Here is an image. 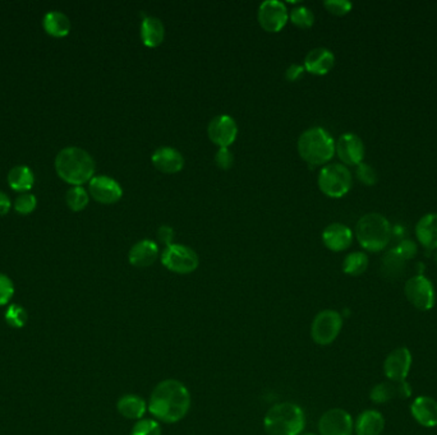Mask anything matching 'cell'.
Returning <instances> with one entry per match:
<instances>
[{"label": "cell", "mask_w": 437, "mask_h": 435, "mask_svg": "<svg viewBox=\"0 0 437 435\" xmlns=\"http://www.w3.org/2000/svg\"><path fill=\"white\" fill-rule=\"evenodd\" d=\"M404 294L409 303L418 310L429 312L435 307V289L430 279L423 275H417L409 279L404 286Z\"/></svg>", "instance_id": "cell-9"}, {"label": "cell", "mask_w": 437, "mask_h": 435, "mask_svg": "<svg viewBox=\"0 0 437 435\" xmlns=\"http://www.w3.org/2000/svg\"><path fill=\"white\" fill-rule=\"evenodd\" d=\"M258 23L267 32H279L289 20L287 7L279 0H265L258 7Z\"/></svg>", "instance_id": "cell-10"}, {"label": "cell", "mask_w": 437, "mask_h": 435, "mask_svg": "<svg viewBox=\"0 0 437 435\" xmlns=\"http://www.w3.org/2000/svg\"><path fill=\"white\" fill-rule=\"evenodd\" d=\"M339 158L347 165H359L365 158V144L363 141L354 133H344L339 137L335 143Z\"/></svg>", "instance_id": "cell-15"}, {"label": "cell", "mask_w": 437, "mask_h": 435, "mask_svg": "<svg viewBox=\"0 0 437 435\" xmlns=\"http://www.w3.org/2000/svg\"><path fill=\"white\" fill-rule=\"evenodd\" d=\"M161 263L166 270L178 275H189L200 265L199 254L183 244H170L165 247Z\"/></svg>", "instance_id": "cell-8"}, {"label": "cell", "mask_w": 437, "mask_h": 435, "mask_svg": "<svg viewBox=\"0 0 437 435\" xmlns=\"http://www.w3.org/2000/svg\"><path fill=\"white\" fill-rule=\"evenodd\" d=\"M88 191L93 200L101 205H113L119 202L123 195L121 184L107 175H96L88 183Z\"/></svg>", "instance_id": "cell-14"}, {"label": "cell", "mask_w": 437, "mask_h": 435, "mask_svg": "<svg viewBox=\"0 0 437 435\" xmlns=\"http://www.w3.org/2000/svg\"><path fill=\"white\" fill-rule=\"evenodd\" d=\"M11 207H12L11 198L3 191H0V216L7 214Z\"/></svg>", "instance_id": "cell-43"}, {"label": "cell", "mask_w": 437, "mask_h": 435, "mask_svg": "<svg viewBox=\"0 0 437 435\" xmlns=\"http://www.w3.org/2000/svg\"><path fill=\"white\" fill-rule=\"evenodd\" d=\"M290 21L300 29H307L315 23V15L309 8L304 6L293 8L290 12Z\"/></svg>", "instance_id": "cell-31"}, {"label": "cell", "mask_w": 437, "mask_h": 435, "mask_svg": "<svg viewBox=\"0 0 437 435\" xmlns=\"http://www.w3.org/2000/svg\"><path fill=\"white\" fill-rule=\"evenodd\" d=\"M323 6L330 13L335 15H344L349 13L353 8L349 0H325Z\"/></svg>", "instance_id": "cell-37"}, {"label": "cell", "mask_w": 437, "mask_h": 435, "mask_svg": "<svg viewBox=\"0 0 437 435\" xmlns=\"http://www.w3.org/2000/svg\"><path fill=\"white\" fill-rule=\"evenodd\" d=\"M151 160L159 172H164V174L180 172L184 166L183 155L177 149L168 147V146L159 147L158 150L154 151Z\"/></svg>", "instance_id": "cell-16"}, {"label": "cell", "mask_w": 437, "mask_h": 435, "mask_svg": "<svg viewBox=\"0 0 437 435\" xmlns=\"http://www.w3.org/2000/svg\"><path fill=\"white\" fill-rule=\"evenodd\" d=\"M395 396H396V385L387 383V382H382L380 385H375L370 392L371 401L379 405H384L389 401L393 400Z\"/></svg>", "instance_id": "cell-30"}, {"label": "cell", "mask_w": 437, "mask_h": 435, "mask_svg": "<svg viewBox=\"0 0 437 435\" xmlns=\"http://www.w3.org/2000/svg\"><path fill=\"white\" fill-rule=\"evenodd\" d=\"M317 183L325 195L342 198L351 191V174L345 165H326L318 174Z\"/></svg>", "instance_id": "cell-6"}, {"label": "cell", "mask_w": 437, "mask_h": 435, "mask_svg": "<svg viewBox=\"0 0 437 435\" xmlns=\"http://www.w3.org/2000/svg\"><path fill=\"white\" fill-rule=\"evenodd\" d=\"M36 206L37 198L31 193H21L15 198V203H13V208H15V212L23 214V216L32 214L35 211Z\"/></svg>", "instance_id": "cell-33"}, {"label": "cell", "mask_w": 437, "mask_h": 435, "mask_svg": "<svg viewBox=\"0 0 437 435\" xmlns=\"http://www.w3.org/2000/svg\"><path fill=\"white\" fill-rule=\"evenodd\" d=\"M418 242L427 250L437 249V214H424L416 225Z\"/></svg>", "instance_id": "cell-23"}, {"label": "cell", "mask_w": 437, "mask_h": 435, "mask_svg": "<svg viewBox=\"0 0 437 435\" xmlns=\"http://www.w3.org/2000/svg\"><path fill=\"white\" fill-rule=\"evenodd\" d=\"M6 322L8 326L13 327V329H22L29 319V314L25 310V308L18 305V304H12L6 312Z\"/></svg>", "instance_id": "cell-32"}, {"label": "cell", "mask_w": 437, "mask_h": 435, "mask_svg": "<svg viewBox=\"0 0 437 435\" xmlns=\"http://www.w3.org/2000/svg\"><path fill=\"white\" fill-rule=\"evenodd\" d=\"M368 267V257L362 251H353L344 258L343 272L349 276H361Z\"/></svg>", "instance_id": "cell-28"}, {"label": "cell", "mask_w": 437, "mask_h": 435, "mask_svg": "<svg viewBox=\"0 0 437 435\" xmlns=\"http://www.w3.org/2000/svg\"><path fill=\"white\" fill-rule=\"evenodd\" d=\"M343 329V317L334 309L316 314L311 324V337L318 346H329L337 340Z\"/></svg>", "instance_id": "cell-7"}, {"label": "cell", "mask_w": 437, "mask_h": 435, "mask_svg": "<svg viewBox=\"0 0 437 435\" xmlns=\"http://www.w3.org/2000/svg\"><path fill=\"white\" fill-rule=\"evenodd\" d=\"M88 200H90V194L87 193L83 186H71L65 194L67 206L74 212L85 209L88 205Z\"/></svg>", "instance_id": "cell-29"}, {"label": "cell", "mask_w": 437, "mask_h": 435, "mask_svg": "<svg viewBox=\"0 0 437 435\" xmlns=\"http://www.w3.org/2000/svg\"><path fill=\"white\" fill-rule=\"evenodd\" d=\"M405 259L401 258V254L395 250H389L386 254L381 259V273L387 279H401L405 271Z\"/></svg>", "instance_id": "cell-27"}, {"label": "cell", "mask_w": 437, "mask_h": 435, "mask_svg": "<svg viewBox=\"0 0 437 435\" xmlns=\"http://www.w3.org/2000/svg\"><path fill=\"white\" fill-rule=\"evenodd\" d=\"M356 235L363 249L376 253L386 248L391 236V226L384 214H365L356 225Z\"/></svg>", "instance_id": "cell-5"}, {"label": "cell", "mask_w": 437, "mask_h": 435, "mask_svg": "<svg viewBox=\"0 0 437 435\" xmlns=\"http://www.w3.org/2000/svg\"><path fill=\"white\" fill-rule=\"evenodd\" d=\"M306 427V415L294 402H280L270 407L264 417L267 435H301Z\"/></svg>", "instance_id": "cell-3"}, {"label": "cell", "mask_w": 437, "mask_h": 435, "mask_svg": "<svg viewBox=\"0 0 437 435\" xmlns=\"http://www.w3.org/2000/svg\"><path fill=\"white\" fill-rule=\"evenodd\" d=\"M395 385H396V396H399L401 399H409L412 396V387L405 380L398 382Z\"/></svg>", "instance_id": "cell-42"}, {"label": "cell", "mask_w": 437, "mask_h": 435, "mask_svg": "<svg viewBox=\"0 0 437 435\" xmlns=\"http://www.w3.org/2000/svg\"><path fill=\"white\" fill-rule=\"evenodd\" d=\"M395 250L401 254V258L403 259H405V261H410V259H413V258L416 257L417 251V244L413 242V240H409V239H405V240H401V243L398 244V247L395 248Z\"/></svg>", "instance_id": "cell-38"}, {"label": "cell", "mask_w": 437, "mask_h": 435, "mask_svg": "<svg viewBox=\"0 0 437 435\" xmlns=\"http://www.w3.org/2000/svg\"><path fill=\"white\" fill-rule=\"evenodd\" d=\"M433 259H435V263L437 264V250L436 253H435V256H433Z\"/></svg>", "instance_id": "cell-44"}, {"label": "cell", "mask_w": 437, "mask_h": 435, "mask_svg": "<svg viewBox=\"0 0 437 435\" xmlns=\"http://www.w3.org/2000/svg\"><path fill=\"white\" fill-rule=\"evenodd\" d=\"M353 431V417L343 408H330L318 421V435H351Z\"/></svg>", "instance_id": "cell-11"}, {"label": "cell", "mask_w": 437, "mask_h": 435, "mask_svg": "<svg viewBox=\"0 0 437 435\" xmlns=\"http://www.w3.org/2000/svg\"><path fill=\"white\" fill-rule=\"evenodd\" d=\"M304 71H306V69H304L303 65L297 64V63L290 64L288 67L287 71H285V78H287L289 82H295V81H298V79L303 77Z\"/></svg>", "instance_id": "cell-40"}, {"label": "cell", "mask_w": 437, "mask_h": 435, "mask_svg": "<svg viewBox=\"0 0 437 435\" xmlns=\"http://www.w3.org/2000/svg\"><path fill=\"white\" fill-rule=\"evenodd\" d=\"M335 64V55L328 48H315L307 53L304 57V69L316 74L323 76L328 74Z\"/></svg>", "instance_id": "cell-19"}, {"label": "cell", "mask_w": 437, "mask_h": 435, "mask_svg": "<svg viewBox=\"0 0 437 435\" xmlns=\"http://www.w3.org/2000/svg\"><path fill=\"white\" fill-rule=\"evenodd\" d=\"M141 40L144 46L147 48H158L159 45L164 41L165 26L163 21L154 17L147 15L144 17V21L141 23Z\"/></svg>", "instance_id": "cell-24"}, {"label": "cell", "mask_w": 437, "mask_h": 435, "mask_svg": "<svg viewBox=\"0 0 437 435\" xmlns=\"http://www.w3.org/2000/svg\"><path fill=\"white\" fill-rule=\"evenodd\" d=\"M15 295L13 281L7 275L0 273V307L8 304Z\"/></svg>", "instance_id": "cell-36"}, {"label": "cell", "mask_w": 437, "mask_h": 435, "mask_svg": "<svg viewBox=\"0 0 437 435\" xmlns=\"http://www.w3.org/2000/svg\"><path fill=\"white\" fill-rule=\"evenodd\" d=\"M158 256V244L150 239H144L132 245L129 249L128 261L136 268H146L156 262Z\"/></svg>", "instance_id": "cell-17"}, {"label": "cell", "mask_w": 437, "mask_h": 435, "mask_svg": "<svg viewBox=\"0 0 437 435\" xmlns=\"http://www.w3.org/2000/svg\"><path fill=\"white\" fill-rule=\"evenodd\" d=\"M300 156L312 166L326 164L335 153V142L329 132L321 127H314L302 133L298 139Z\"/></svg>", "instance_id": "cell-4"}, {"label": "cell", "mask_w": 437, "mask_h": 435, "mask_svg": "<svg viewBox=\"0 0 437 435\" xmlns=\"http://www.w3.org/2000/svg\"><path fill=\"white\" fill-rule=\"evenodd\" d=\"M9 186L20 193H29L35 184L34 172L26 165L13 166L7 175Z\"/></svg>", "instance_id": "cell-25"}, {"label": "cell", "mask_w": 437, "mask_h": 435, "mask_svg": "<svg viewBox=\"0 0 437 435\" xmlns=\"http://www.w3.org/2000/svg\"><path fill=\"white\" fill-rule=\"evenodd\" d=\"M215 164L222 169L228 170L234 164V156L229 149H219L215 153Z\"/></svg>", "instance_id": "cell-39"}, {"label": "cell", "mask_w": 437, "mask_h": 435, "mask_svg": "<svg viewBox=\"0 0 437 435\" xmlns=\"http://www.w3.org/2000/svg\"><path fill=\"white\" fill-rule=\"evenodd\" d=\"M301 435H318V434H315V433H306V434H301Z\"/></svg>", "instance_id": "cell-45"}, {"label": "cell", "mask_w": 437, "mask_h": 435, "mask_svg": "<svg viewBox=\"0 0 437 435\" xmlns=\"http://www.w3.org/2000/svg\"><path fill=\"white\" fill-rule=\"evenodd\" d=\"M385 429V419L376 410H365L354 422L357 435H381Z\"/></svg>", "instance_id": "cell-22"}, {"label": "cell", "mask_w": 437, "mask_h": 435, "mask_svg": "<svg viewBox=\"0 0 437 435\" xmlns=\"http://www.w3.org/2000/svg\"><path fill=\"white\" fill-rule=\"evenodd\" d=\"M130 435H161V427L155 419H141L133 425Z\"/></svg>", "instance_id": "cell-34"}, {"label": "cell", "mask_w": 437, "mask_h": 435, "mask_svg": "<svg viewBox=\"0 0 437 435\" xmlns=\"http://www.w3.org/2000/svg\"><path fill=\"white\" fill-rule=\"evenodd\" d=\"M356 174L359 181L363 183L365 186H375L377 181V172L371 165L365 164V163L357 165Z\"/></svg>", "instance_id": "cell-35"}, {"label": "cell", "mask_w": 437, "mask_h": 435, "mask_svg": "<svg viewBox=\"0 0 437 435\" xmlns=\"http://www.w3.org/2000/svg\"><path fill=\"white\" fill-rule=\"evenodd\" d=\"M192 405L191 393L178 379H164L152 389L147 402L149 413L155 420L175 424L186 417Z\"/></svg>", "instance_id": "cell-1"}, {"label": "cell", "mask_w": 437, "mask_h": 435, "mask_svg": "<svg viewBox=\"0 0 437 435\" xmlns=\"http://www.w3.org/2000/svg\"><path fill=\"white\" fill-rule=\"evenodd\" d=\"M58 177L72 186H82L90 183L96 172L93 157L86 150L71 146L58 152L55 157Z\"/></svg>", "instance_id": "cell-2"}, {"label": "cell", "mask_w": 437, "mask_h": 435, "mask_svg": "<svg viewBox=\"0 0 437 435\" xmlns=\"http://www.w3.org/2000/svg\"><path fill=\"white\" fill-rule=\"evenodd\" d=\"M410 413L415 420L424 428L437 427V401L432 397H417L410 406Z\"/></svg>", "instance_id": "cell-20"}, {"label": "cell", "mask_w": 437, "mask_h": 435, "mask_svg": "<svg viewBox=\"0 0 437 435\" xmlns=\"http://www.w3.org/2000/svg\"><path fill=\"white\" fill-rule=\"evenodd\" d=\"M116 410L121 416L128 420H141L149 411L147 402L138 394L127 393L116 402Z\"/></svg>", "instance_id": "cell-21"}, {"label": "cell", "mask_w": 437, "mask_h": 435, "mask_svg": "<svg viewBox=\"0 0 437 435\" xmlns=\"http://www.w3.org/2000/svg\"><path fill=\"white\" fill-rule=\"evenodd\" d=\"M412 354L407 347L393 350L384 363L385 377L393 383L405 380L412 368Z\"/></svg>", "instance_id": "cell-13"}, {"label": "cell", "mask_w": 437, "mask_h": 435, "mask_svg": "<svg viewBox=\"0 0 437 435\" xmlns=\"http://www.w3.org/2000/svg\"><path fill=\"white\" fill-rule=\"evenodd\" d=\"M323 242L328 249L332 251H343L351 247L353 234L351 228L343 223H330L323 233Z\"/></svg>", "instance_id": "cell-18"}, {"label": "cell", "mask_w": 437, "mask_h": 435, "mask_svg": "<svg viewBox=\"0 0 437 435\" xmlns=\"http://www.w3.org/2000/svg\"><path fill=\"white\" fill-rule=\"evenodd\" d=\"M158 237L159 240H160L161 243L165 244L166 247L173 244L174 230H173L172 226H169V225H161V226L158 228Z\"/></svg>", "instance_id": "cell-41"}, {"label": "cell", "mask_w": 437, "mask_h": 435, "mask_svg": "<svg viewBox=\"0 0 437 435\" xmlns=\"http://www.w3.org/2000/svg\"><path fill=\"white\" fill-rule=\"evenodd\" d=\"M208 136L217 147L228 149L237 139V122L230 115H216L208 123Z\"/></svg>", "instance_id": "cell-12"}, {"label": "cell", "mask_w": 437, "mask_h": 435, "mask_svg": "<svg viewBox=\"0 0 437 435\" xmlns=\"http://www.w3.org/2000/svg\"><path fill=\"white\" fill-rule=\"evenodd\" d=\"M43 27L48 35L53 37H65L71 31V20L60 11H51L43 15Z\"/></svg>", "instance_id": "cell-26"}]
</instances>
